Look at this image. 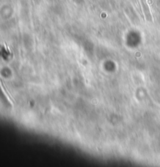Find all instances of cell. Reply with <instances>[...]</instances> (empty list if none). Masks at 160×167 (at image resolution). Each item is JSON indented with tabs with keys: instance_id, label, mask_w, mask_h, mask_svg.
Returning <instances> with one entry per match:
<instances>
[{
	"instance_id": "6da1fadb",
	"label": "cell",
	"mask_w": 160,
	"mask_h": 167,
	"mask_svg": "<svg viewBox=\"0 0 160 167\" xmlns=\"http://www.w3.org/2000/svg\"><path fill=\"white\" fill-rule=\"evenodd\" d=\"M140 1H141V4H142L143 12L145 13V16L146 21H149V22H152V13H151L149 7H148V3H147V1L146 0H140Z\"/></svg>"
}]
</instances>
